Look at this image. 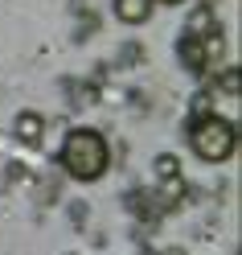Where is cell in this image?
I'll use <instances>...</instances> for the list:
<instances>
[{
    "label": "cell",
    "instance_id": "obj_1",
    "mask_svg": "<svg viewBox=\"0 0 242 255\" xmlns=\"http://www.w3.org/2000/svg\"><path fill=\"white\" fill-rule=\"evenodd\" d=\"M62 165H66V173L78 177V181L103 177V169H107V140L99 132H90V128H74V132L66 136V144H62Z\"/></svg>",
    "mask_w": 242,
    "mask_h": 255
},
{
    "label": "cell",
    "instance_id": "obj_2",
    "mask_svg": "<svg viewBox=\"0 0 242 255\" xmlns=\"http://www.w3.org/2000/svg\"><path fill=\"white\" fill-rule=\"evenodd\" d=\"M193 148H197L201 161H226L234 152V124L222 116H205L197 128H193Z\"/></svg>",
    "mask_w": 242,
    "mask_h": 255
},
{
    "label": "cell",
    "instance_id": "obj_3",
    "mask_svg": "<svg viewBox=\"0 0 242 255\" xmlns=\"http://www.w3.org/2000/svg\"><path fill=\"white\" fill-rule=\"evenodd\" d=\"M148 12H152V0H115V17L127 25L148 21Z\"/></svg>",
    "mask_w": 242,
    "mask_h": 255
},
{
    "label": "cell",
    "instance_id": "obj_4",
    "mask_svg": "<svg viewBox=\"0 0 242 255\" xmlns=\"http://www.w3.org/2000/svg\"><path fill=\"white\" fill-rule=\"evenodd\" d=\"M17 136L25 140V144H37L41 140V116L37 111H21L17 116Z\"/></svg>",
    "mask_w": 242,
    "mask_h": 255
},
{
    "label": "cell",
    "instance_id": "obj_5",
    "mask_svg": "<svg viewBox=\"0 0 242 255\" xmlns=\"http://www.w3.org/2000/svg\"><path fill=\"white\" fill-rule=\"evenodd\" d=\"M156 177H164V181H172V177H181V161H176L172 152H164V156H156Z\"/></svg>",
    "mask_w": 242,
    "mask_h": 255
},
{
    "label": "cell",
    "instance_id": "obj_6",
    "mask_svg": "<svg viewBox=\"0 0 242 255\" xmlns=\"http://www.w3.org/2000/svg\"><path fill=\"white\" fill-rule=\"evenodd\" d=\"M164 4H176V0H164Z\"/></svg>",
    "mask_w": 242,
    "mask_h": 255
}]
</instances>
